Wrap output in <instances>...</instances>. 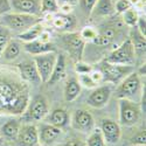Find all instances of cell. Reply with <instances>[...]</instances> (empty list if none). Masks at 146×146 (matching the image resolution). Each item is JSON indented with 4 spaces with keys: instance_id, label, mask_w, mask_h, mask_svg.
Instances as JSON below:
<instances>
[{
    "instance_id": "cell-9",
    "label": "cell",
    "mask_w": 146,
    "mask_h": 146,
    "mask_svg": "<svg viewBox=\"0 0 146 146\" xmlns=\"http://www.w3.org/2000/svg\"><path fill=\"white\" fill-rule=\"evenodd\" d=\"M110 96H111L110 86H102V87L96 88L90 94V96L87 100V103L88 105L95 109H101L108 104L109 100H110Z\"/></svg>"
},
{
    "instance_id": "cell-17",
    "label": "cell",
    "mask_w": 146,
    "mask_h": 146,
    "mask_svg": "<svg viewBox=\"0 0 146 146\" xmlns=\"http://www.w3.org/2000/svg\"><path fill=\"white\" fill-rule=\"evenodd\" d=\"M61 135V129L56 127L52 124H47L41 127V131L39 133V139L43 144H52L55 139H57Z\"/></svg>"
},
{
    "instance_id": "cell-12",
    "label": "cell",
    "mask_w": 146,
    "mask_h": 146,
    "mask_svg": "<svg viewBox=\"0 0 146 146\" xmlns=\"http://www.w3.org/2000/svg\"><path fill=\"white\" fill-rule=\"evenodd\" d=\"M74 127L81 132H90L95 126V120L92 116L84 110H77L72 119Z\"/></svg>"
},
{
    "instance_id": "cell-39",
    "label": "cell",
    "mask_w": 146,
    "mask_h": 146,
    "mask_svg": "<svg viewBox=\"0 0 146 146\" xmlns=\"http://www.w3.org/2000/svg\"><path fill=\"white\" fill-rule=\"evenodd\" d=\"M63 146H83V145H82L81 141H78V140H76V139H70V140H68Z\"/></svg>"
},
{
    "instance_id": "cell-33",
    "label": "cell",
    "mask_w": 146,
    "mask_h": 146,
    "mask_svg": "<svg viewBox=\"0 0 146 146\" xmlns=\"http://www.w3.org/2000/svg\"><path fill=\"white\" fill-rule=\"evenodd\" d=\"M97 3V0H80V5L82 9L86 12L87 14H91V12Z\"/></svg>"
},
{
    "instance_id": "cell-5",
    "label": "cell",
    "mask_w": 146,
    "mask_h": 146,
    "mask_svg": "<svg viewBox=\"0 0 146 146\" xmlns=\"http://www.w3.org/2000/svg\"><path fill=\"white\" fill-rule=\"evenodd\" d=\"M140 89H141V82L139 78V74L132 71L130 75H127L120 82L117 89V96L118 98L133 101L140 94Z\"/></svg>"
},
{
    "instance_id": "cell-31",
    "label": "cell",
    "mask_w": 146,
    "mask_h": 146,
    "mask_svg": "<svg viewBox=\"0 0 146 146\" xmlns=\"http://www.w3.org/2000/svg\"><path fill=\"white\" fill-rule=\"evenodd\" d=\"M130 8H132V4L130 0H118L115 5V12H117L119 14L124 13L125 11H127Z\"/></svg>"
},
{
    "instance_id": "cell-40",
    "label": "cell",
    "mask_w": 146,
    "mask_h": 146,
    "mask_svg": "<svg viewBox=\"0 0 146 146\" xmlns=\"http://www.w3.org/2000/svg\"><path fill=\"white\" fill-rule=\"evenodd\" d=\"M60 1L61 3H62V4H68V5H75L76 3H77V0H60Z\"/></svg>"
},
{
    "instance_id": "cell-36",
    "label": "cell",
    "mask_w": 146,
    "mask_h": 146,
    "mask_svg": "<svg viewBox=\"0 0 146 146\" xmlns=\"http://www.w3.org/2000/svg\"><path fill=\"white\" fill-rule=\"evenodd\" d=\"M131 143L133 145H139V146H145V143H146V133L145 131H141L140 133H138L137 136H135L132 138Z\"/></svg>"
},
{
    "instance_id": "cell-27",
    "label": "cell",
    "mask_w": 146,
    "mask_h": 146,
    "mask_svg": "<svg viewBox=\"0 0 146 146\" xmlns=\"http://www.w3.org/2000/svg\"><path fill=\"white\" fill-rule=\"evenodd\" d=\"M87 146H105V140L101 130H95L87 140Z\"/></svg>"
},
{
    "instance_id": "cell-24",
    "label": "cell",
    "mask_w": 146,
    "mask_h": 146,
    "mask_svg": "<svg viewBox=\"0 0 146 146\" xmlns=\"http://www.w3.org/2000/svg\"><path fill=\"white\" fill-rule=\"evenodd\" d=\"M132 41L133 48H135V53L143 56L145 55V49H146V43H145V36H143L139 31L135 32V34L132 33V38L130 39Z\"/></svg>"
},
{
    "instance_id": "cell-13",
    "label": "cell",
    "mask_w": 146,
    "mask_h": 146,
    "mask_svg": "<svg viewBox=\"0 0 146 146\" xmlns=\"http://www.w3.org/2000/svg\"><path fill=\"white\" fill-rule=\"evenodd\" d=\"M47 113H48V104L47 101L44 100V97L42 96L35 97L29 105V110H28L29 118L34 120H41L47 116Z\"/></svg>"
},
{
    "instance_id": "cell-32",
    "label": "cell",
    "mask_w": 146,
    "mask_h": 146,
    "mask_svg": "<svg viewBox=\"0 0 146 146\" xmlns=\"http://www.w3.org/2000/svg\"><path fill=\"white\" fill-rule=\"evenodd\" d=\"M78 83L84 86L86 88H95L97 84L91 80L89 74H80L78 75Z\"/></svg>"
},
{
    "instance_id": "cell-29",
    "label": "cell",
    "mask_w": 146,
    "mask_h": 146,
    "mask_svg": "<svg viewBox=\"0 0 146 146\" xmlns=\"http://www.w3.org/2000/svg\"><path fill=\"white\" fill-rule=\"evenodd\" d=\"M9 40H11V34H9L8 29L5 27L4 28L0 27V56H1L3 50L5 49V47Z\"/></svg>"
},
{
    "instance_id": "cell-21",
    "label": "cell",
    "mask_w": 146,
    "mask_h": 146,
    "mask_svg": "<svg viewBox=\"0 0 146 146\" xmlns=\"http://www.w3.org/2000/svg\"><path fill=\"white\" fill-rule=\"evenodd\" d=\"M43 31V27L42 25L39 22V23H36V25L32 26L31 28H28L27 31L25 32H22L18 35V38L21 40V41H25V42H31V41H34L36 39H39V36L40 34L42 33Z\"/></svg>"
},
{
    "instance_id": "cell-35",
    "label": "cell",
    "mask_w": 146,
    "mask_h": 146,
    "mask_svg": "<svg viewBox=\"0 0 146 146\" xmlns=\"http://www.w3.org/2000/svg\"><path fill=\"white\" fill-rule=\"evenodd\" d=\"M77 74H89V72L92 70V67L89 66V64H86V63H82L81 61L76 62V67H75Z\"/></svg>"
},
{
    "instance_id": "cell-2",
    "label": "cell",
    "mask_w": 146,
    "mask_h": 146,
    "mask_svg": "<svg viewBox=\"0 0 146 146\" xmlns=\"http://www.w3.org/2000/svg\"><path fill=\"white\" fill-rule=\"evenodd\" d=\"M118 106H119V123L123 126H133L140 120L143 110L137 102L125 98H119Z\"/></svg>"
},
{
    "instance_id": "cell-4",
    "label": "cell",
    "mask_w": 146,
    "mask_h": 146,
    "mask_svg": "<svg viewBox=\"0 0 146 146\" xmlns=\"http://www.w3.org/2000/svg\"><path fill=\"white\" fill-rule=\"evenodd\" d=\"M135 48L130 39L125 40L118 48L113 49L109 56H106L105 61L113 64H124V66H133L135 63Z\"/></svg>"
},
{
    "instance_id": "cell-18",
    "label": "cell",
    "mask_w": 146,
    "mask_h": 146,
    "mask_svg": "<svg viewBox=\"0 0 146 146\" xmlns=\"http://www.w3.org/2000/svg\"><path fill=\"white\" fill-rule=\"evenodd\" d=\"M91 13L96 17H109L115 13V5L112 0H97Z\"/></svg>"
},
{
    "instance_id": "cell-25",
    "label": "cell",
    "mask_w": 146,
    "mask_h": 146,
    "mask_svg": "<svg viewBox=\"0 0 146 146\" xmlns=\"http://www.w3.org/2000/svg\"><path fill=\"white\" fill-rule=\"evenodd\" d=\"M52 23L56 29H67L75 25V20L69 15H57L53 19Z\"/></svg>"
},
{
    "instance_id": "cell-10",
    "label": "cell",
    "mask_w": 146,
    "mask_h": 146,
    "mask_svg": "<svg viewBox=\"0 0 146 146\" xmlns=\"http://www.w3.org/2000/svg\"><path fill=\"white\" fill-rule=\"evenodd\" d=\"M101 132L103 135V138L106 143L109 144H116L119 141L120 136H121V131L120 126L117 121L112 119H104L102 121V126H101Z\"/></svg>"
},
{
    "instance_id": "cell-22",
    "label": "cell",
    "mask_w": 146,
    "mask_h": 146,
    "mask_svg": "<svg viewBox=\"0 0 146 146\" xmlns=\"http://www.w3.org/2000/svg\"><path fill=\"white\" fill-rule=\"evenodd\" d=\"M19 131H20V124L15 119L8 120L1 127V132H3L4 137L7 139H12V140L17 139V137L19 135Z\"/></svg>"
},
{
    "instance_id": "cell-26",
    "label": "cell",
    "mask_w": 146,
    "mask_h": 146,
    "mask_svg": "<svg viewBox=\"0 0 146 146\" xmlns=\"http://www.w3.org/2000/svg\"><path fill=\"white\" fill-rule=\"evenodd\" d=\"M121 14H123V21L125 25H127L129 27H136L139 19V14L135 8H130Z\"/></svg>"
},
{
    "instance_id": "cell-14",
    "label": "cell",
    "mask_w": 146,
    "mask_h": 146,
    "mask_svg": "<svg viewBox=\"0 0 146 146\" xmlns=\"http://www.w3.org/2000/svg\"><path fill=\"white\" fill-rule=\"evenodd\" d=\"M19 68V71H20V75L21 77L29 82V83H33V84H39L41 83V78H40V75H39V71L36 69V66L34 62H23V63H20L18 66Z\"/></svg>"
},
{
    "instance_id": "cell-37",
    "label": "cell",
    "mask_w": 146,
    "mask_h": 146,
    "mask_svg": "<svg viewBox=\"0 0 146 146\" xmlns=\"http://www.w3.org/2000/svg\"><path fill=\"white\" fill-rule=\"evenodd\" d=\"M136 28H138L139 33H140L143 36L146 35V23H145V18L139 17L138 22H137V25H136Z\"/></svg>"
},
{
    "instance_id": "cell-34",
    "label": "cell",
    "mask_w": 146,
    "mask_h": 146,
    "mask_svg": "<svg viewBox=\"0 0 146 146\" xmlns=\"http://www.w3.org/2000/svg\"><path fill=\"white\" fill-rule=\"evenodd\" d=\"M100 35H102L103 38H105L106 40H109L110 42H112L113 41V39H115V35H116V31L112 28V27H105V28H103L102 31H100V32H97Z\"/></svg>"
},
{
    "instance_id": "cell-11",
    "label": "cell",
    "mask_w": 146,
    "mask_h": 146,
    "mask_svg": "<svg viewBox=\"0 0 146 146\" xmlns=\"http://www.w3.org/2000/svg\"><path fill=\"white\" fill-rule=\"evenodd\" d=\"M20 146H36L39 143V132L34 125H25L20 127L17 137Z\"/></svg>"
},
{
    "instance_id": "cell-6",
    "label": "cell",
    "mask_w": 146,
    "mask_h": 146,
    "mask_svg": "<svg viewBox=\"0 0 146 146\" xmlns=\"http://www.w3.org/2000/svg\"><path fill=\"white\" fill-rule=\"evenodd\" d=\"M62 44L64 46V49L68 52L70 57L78 62L82 60L83 52H84V47H86V41H84L80 33H66L62 35Z\"/></svg>"
},
{
    "instance_id": "cell-41",
    "label": "cell",
    "mask_w": 146,
    "mask_h": 146,
    "mask_svg": "<svg viewBox=\"0 0 146 146\" xmlns=\"http://www.w3.org/2000/svg\"><path fill=\"white\" fill-rule=\"evenodd\" d=\"M1 143H3V138L0 137V145H1Z\"/></svg>"
},
{
    "instance_id": "cell-16",
    "label": "cell",
    "mask_w": 146,
    "mask_h": 146,
    "mask_svg": "<svg viewBox=\"0 0 146 146\" xmlns=\"http://www.w3.org/2000/svg\"><path fill=\"white\" fill-rule=\"evenodd\" d=\"M64 76H66V57L63 55H58L56 57V62L48 83L53 86V84H56L60 81H62Z\"/></svg>"
},
{
    "instance_id": "cell-7",
    "label": "cell",
    "mask_w": 146,
    "mask_h": 146,
    "mask_svg": "<svg viewBox=\"0 0 146 146\" xmlns=\"http://www.w3.org/2000/svg\"><path fill=\"white\" fill-rule=\"evenodd\" d=\"M56 54L55 52H49L40 55H35L34 63L36 66V69L39 71V75L42 83H48L52 75L53 68L56 62Z\"/></svg>"
},
{
    "instance_id": "cell-19",
    "label": "cell",
    "mask_w": 146,
    "mask_h": 146,
    "mask_svg": "<svg viewBox=\"0 0 146 146\" xmlns=\"http://www.w3.org/2000/svg\"><path fill=\"white\" fill-rule=\"evenodd\" d=\"M48 123L56 126V127H63L68 123V113L63 110V109H55V110L50 113Z\"/></svg>"
},
{
    "instance_id": "cell-3",
    "label": "cell",
    "mask_w": 146,
    "mask_h": 146,
    "mask_svg": "<svg viewBox=\"0 0 146 146\" xmlns=\"http://www.w3.org/2000/svg\"><path fill=\"white\" fill-rule=\"evenodd\" d=\"M103 75V82L118 84L123 81L132 71H135L133 66H124V64H113L109 63L104 60L98 69Z\"/></svg>"
},
{
    "instance_id": "cell-23",
    "label": "cell",
    "mask_w": 146,
    "mask_h": 146,
    "mask_svg": "<svg viewBox=\"0 0 146 146\" xmlns=\"http://www.w3.org/2000/svg\"><path fill=\"white\" fill-rule=\"evenodd\" d=\"M20 44L17 42V41H13V40H9L8 43L6 44L5 49L3 50V54H1V57L6 61H13L15 60L19 54H20Z\"/></svg>"
},
{
    "instance_id": "cell-1",
    "label": "cell",
    "mask_w": 146,
    "mask_h": 146,
    "mask_svg": "<svg viewBox=\"0 0 146 146\" xmlns=\"http://www.w3.org/2000/svg\"><path fill=\"white\" fill-rule=\"evenodd\" d=\"M40 21H41L40 17L18 13V12H15V13H5L3 14L1 18V23L5 27L19 34L27 31L28 28L39 23Z\"/></svg>"
},
{
    "instance_id": "cell-15",
    "label": "cell",
    "mask_w": 146,
    "mask_h": 146,
    "mask_svg": "<svg viewBox=\"0 0 146 146\" xmlns=\"http://www.w3.org/2000/svg\"><path fill=\"white\" fill-rule=\"evenodd\" d=\"M25 50L29 54L33 55H40V54H44V53H49V52H55V47L53 43L50 42H42L40 40H34L31 42H26L25 46Z\"/></svg>"
},
{
    "instance_id": "cell-20",
    "label": "cell",
    "mask_w": 146,
    "mask_h": 146,
    "mask_svg": "<svg viewBox=\"0 0 146 146\" xmlns=\"http://www.w3.org/2000/svg\"><path fill=\"white\" fill-rule=\"evenodd\" d=\"M81 92V84L78 83L77 80L72 78L68 81L66 84V89H64V98L67 102H72L74 100L77 98V96Z\"/></svg>"
},
{
    "instance_id": "cell-30",
    "label": "cell",
    "mask_w": 146,
    "mask_h": 146,
    "mask_svg": "<svg viewBox=\"0 0 146 146\" xmlns=\"http://www.w3.org/2000/svg\"><path fill=\"white\" fill-rule=\"evenodd\" d=\"M80 35H81V38H82L84 41H90V42H91V41L96 38L97 31H96L95 28H92V27H84V28L81 31Z\"/></svg>"
},
{
    "instance_id": "cell-8",
    "label": "cell",
    "mask_w": 146,
    "mask_h": 146,
    "mask_svg": "<svg viewBox=\"0 0 146 146\" xmlns=\"http://www.w3.org/2000/svg\"><path fill=\"white\" fill-rule=\"evenodd\" d=\"M11 8H14L18 13L31 14L40 17L41 12V1L40 0H9Z\"/></svg>"
},
{
    "instance_id": "cell-38",
    "label": "cell",
    "mask_w": 146,
    "mask_h": 146,
    "mask_svg": "<svg viewBox=\"0 0 146 146\" xmlns=\"http://www.w3.org/2000/svg\"><path fill=\"white\" fill-rule=\"evenodd\" d=\"M9 9H11L9 0H0V14L8 13Z\"/></svg>"
},
{
    "instance_id": "cell-28",
    "label": "cell",
    "mask_w": 146,
    "mask_h": 146,
    "mask_svg": "<svg viewBox=\"0 0 146 146\" xmlns=\"http://www.w3.org/2000/svg\"><path fill=\"white\" fill-rule=\"evenodd\" d=\"M57 0H41V12L42 13H56L58 11Z\"/></svg>"
}]
</instances>
